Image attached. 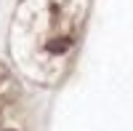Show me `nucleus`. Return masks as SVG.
Segmentation results:
<instances>
[{
  "mask_svg": "<svg viewBox=\"0 0 133 131\" xmlns=\"http://www.w3.org/2000/svg\"><path fill=\"white\" fill-rule=\"evenodd\" d=\"M69 46H72V40H69V38H56V40H51V43H48V51H51V53H64Z\"/></svg>",
  "mask_w": 133,
  "mask_h": 131,
  "instance_id": "1",
  "label": "nucleus"
}]
</instances>
